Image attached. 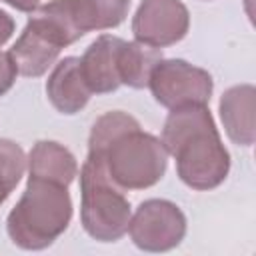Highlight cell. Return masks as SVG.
Instances as JSON below:
<instances>
[{"instance_id":"6da1fadb","label":"cell","mask_w":256,"mask_h":256,"mask_svg":"<svg viewBox=\"0 0 256 256\" xmlns=\"http://www.w3.org/2000/svg\"><path fill=\"white\" fill-rule=\"evenodd\" d=\"M88 158L96 160L124 192L154 186L168 166V152L162 140L144 132L138 120L122 110L106 112L92 124Z\"/></svg>"},{"instance_id":"7a4b0ae2","label":"cell","mask_w":256,"mask_h":256,"mask_svg":"<svg viewBox=\"0 0 256 256\" xmlns=\"http://www.w3.org/2000/svg\"><path fill=\"white\" fill-rule=\"evenodd\" d=\"M162 144L176 160L178 178L194 190L218 188L230 172V154L208 104L172 108L162 128Z\"/></svg>"},{"instance_id":"3957f363","label":"cell","mask_w":256,"mask_h":256,"mask_svg":"<svg viewBox=\"0 0 256 256\" xmlns=\"http://www.w3.org/2000/svg\"><path fill=\"white\" fill-rule=\"evenodd\" d=\"M72 218L68 186L28 176L24 194L6 218V232L22 250H44L64 234Z\"/></svg>"},{"instance_id":"277c9868","label":"cell","mask_w":256,"mask_h":256,"mask_svg":"<svg viewBox=\"0 0 256 256\" xmlns=\"http://www.w3.org/2000/svg\"><path fill=\"white\" fill-rule=\"evenodd\" d=\"M132 210L118 188L102 170L88 158L80 168V222L86 234L98 242H116L128 232Z\"/></svg>"},{"instance_id":"5b68a950","label":"cell","mask_w":256,"mask_h":256,"mask_svg":"<svg viewBox=\"0 0 256 256\" xmlns=\"http://www.w3.org/2000/svg\"><path fill=\"white\" fill-rule=\"evenodd\" d=\"M148 88L160 106L172 110L184 104H208L214 80L208 70L186 60L162 58L150 72Z\"/></svg>"},{"instance_id":"8992f818","label":"cell","mask_w":256,"mask_h":256,"mask_svg":"<svg viewBox=\"0 0 256 256\" xmlns=\"http://www.w3.org/2000/svg\"><path fill=\"white\" fill-rule=\"evenodd\" d=\"M130 0H50L38 6L70 44L92 30L116 28L128 16Z\"/></svg>"},{"instance_id":"52a82bcc","label":"cell","mask_w":256,"mask_h":256,"mask_svg":"<svg viewBox=\"0 0 256 256\" xmlns=\"http://www.w3.org/2000/svg\"><path fill=\"white\" fill-rule=\"evenodd\" d=\"M128 234L144 252H168L186 236V216L170 200L150 198L140 202L130 216Z\"/></svg>"},{"instance_id":"ba28073f","label":"cell","mask_w":256,"mask_h":256,"mask_svg":"<svg viewBox=\"0 0 256 256\" xmlns=\"http://www.w3.org/2000/svg\"><path fill=\"white\" fill-rule=\"evenodd\" d=\"M22 34L14 42V46L8 50L18 74L26 78H38L48 72L50 66H54L58 54L62 48L70 46L62 30L38 8L30 12Z\"/></svg>"},{"instance_id":"9c48e42d","label":"cell","mask_w":256,"mask_h":256,"mask_svg":"<svg viewBox=\"0 0 256 256\" xmlns=\"http://www.w3.org/2000/svg\"><path fill=\"white\" fill-rule=\"evenodd\" d=\"M188 28L190 14L182 0H142L132 18L134 40L154 48L180 42Z\"/></svg>"},{"instance_id":"30bf717a","label":"cell","mask_w":256,"mask_h":256,"mask_svg":"<svg viewBox=\"0 0 256 256\" xmlns=\"http://www.w3.org/2000/svg\"><path fill=\"white\" fill-rule=\"evenodd\" d=\"M122 46V38L112 34L98 36L82 54L80 70L92 94H108L118 90V52Z\"/></svg>"},{"instance_id":"8fae6325","label":"cell","mask_w":256,"mask_h":256,"mask_svg":"<svg viewBox=\"0 0 256 256\" xmlns=\"http://www.w3.org/2000/svg\"><path fill=\"white\" fill-rule=\"evenodd\" d=\"M46 96L50 104L66 116L78 114L88 104L92 92L82 76L80 58L66 56L52 68L46 80Z\"/></svg>"},{"instance_id":"7c38bea8","label":"cell","mask_w":256,"mask_h":256,"mask_svg":"<svg viewBox=\"0 0 256 256\" xmlns=\"http://www.w3.org/2000/svg\"><path fill=\"white\" fill-rule=\"evenodd\" d=\"M220 118L228 138L240 146H252L256 138V88L238 84L228 88L218 104Z\"/></svg>"},{"instance_id":"4fadbf2b","label":"cell","mask_w":256,"mask_h":256,"mask_svg":"<svg viewBox=\"0 0 256 256\" xmlns=\"http://www.w3.org/2000/svg\"><path fill=\"white\" fill-rule=\"evenodd\" d=\"M26 168L28 176L56 180L66 186H70L78 174V162L74 154L54 140H38L26 158Z\"/></svg>"},{"instance_id":"5bb4252c","label":"cell","mask_w":256,"mask_h":256,"mask_svg":"<svg viewBox=\"0 0 256 256\" xmlns=\"http://www.w3.org/2000/svg\"><path fill=\"white\" fill-rule=\"evenodd\" d=\"M162 60V50L154 46H146L142 42H126L122 40L118 52V78L120 84L140 90L148 86L150 72Z\"/></svg>"},{"instance_id":"9a60e30c","label":"cell","mask_w":256,"mask_h":256,"mask_svg":"<svg viewBox=\"0 0 256 256\" xmlns=\"http://www.w3.org/2000/svg\"><path fill=\"white\" fill-rule=\"evenodd\" d=\"M26 172V154L20 144L0 138V204L12 194Z\"/></svg>"},{"instance_id":"2e32d148","label":"cell","mask_w":256,"mask_h":256,"mask_svg":"<svg viewBox=\"0 0 256 256\" xmlns=\"http://www.w3.org/2000/svg\"><path fill=\"white\" fill-rule=\"evenodd\" d=\"M16 76H18V68H16L10 52L0 50V96H4L14 86Z\"/></svg>"},{"instance_id":"e0dca14e","label":"cell","mask_w":256,"mask_h":256,"mask_svg":"<svg viewBox=\"0 0 256 256\" xmlns=\"http://www.w3.org/2000/svg\"><path fill=\"white\" fill-rule=\"evenodd\" d=\"M12 34H14V20L8 12L0 10V48L12 38Z\"/></svg>"},{"instance_id":"ac0fdd59","label":"cell","mask_w":256,"mask_h":256,"mask_svg":"<svg viewBox=\"0 0 256 256\" xmlns=\"http://www.w3.org/2000/svg\"><path fill=\"white\" fill-rule=\"evenodd\" d=\"M6 4H10L12 8L20 10V12H34L40 6V0H2Z\"/></svg>"}]
</instances>
